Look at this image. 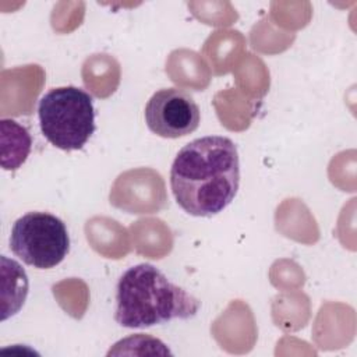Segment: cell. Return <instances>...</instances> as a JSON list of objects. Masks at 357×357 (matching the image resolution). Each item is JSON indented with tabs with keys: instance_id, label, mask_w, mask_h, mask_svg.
<instances>
[{
	"instance_id": "cell-1",
	"label": "cell",
	"mask_w": 357,
	"mask_h": 357,
	"mask_svg": "<svg viewBox=\"0 0 357 357\" xmlns=\"http://www.w3.org/2000/svg\"><path fill=\"white\" fill-rule=\"evenodd\" d=\"M240 160L227 137L206 135L184 145L170 169V187L178 206L192 216L209 218L234 199Z\"/></svg>"
},
{
	"instance_id": "cell-5",
	"label": "cell",
	"mask_w": 357,
	"mask_h": 357,
	"mask_svg": "<svg viewBox=\"0 0 357 357\" xmlns=\"http://www.w3.org/2000/svg\"><path fill=\"white\" fill-rule=\"evenodd\" d=\"M201 112L194 98L180 88H163L155 92L145 106L148 128L162 138H180L194 132Z\"/></svg>"
},
{
	"instance_id": "cell-4",
	"label": "cell",
	"mask_w": 357,
	"mask_h": 357,
	"mask_svg": "<svg viewBox=\"0 0 357 357\" xmlns=\"http://www.w3.org/2000/svg\"><path fill=\"white\" fill-rule=\"evenodd\" d=\"M10 248L24 264L50 269L67 257L70 237L66 225L57 216L47 212H28L13 225Z\"/></svg>"
},
{
	"instance_id": "cell-6",
	"label": "cell",
	"mask_w": 357,
	"mask_h": 357,
	"mask_svg": "<svg viewBox=\"0 0 357 357\" xmlns=\"http://www.w3.org/2000/svg\"><path fill=\"white\" fill-rule=\"evenodd\" d=\"M1 127V166L6 170L18 169L31 151V135L14 120L3 119Z\"/></svg>"
},
{
	"instance_id": "cell-3",
	"label": "cell",
	"mask_w": 357,
	"mask_h": 357,
	"mask_svg": "<svg viewBox=\"0 0 357 357\" xmlns=\"http://www.w3.org/2000/svg\"><path fill=\"white\" fill-rule=\"evenodd\" d=\"M43 137L63 151L81 149L95 132L92 96L77 86H59L46 92L38 105Z\"/></svg>"
},
{
	"instance_id": "cell-2",
	"label": "cell",
	"mask_w": 357,
	"mask_h": 357,
	"mask_svg": "<svg viewBox=\"0 0 357 357\" xmlns=\"http://www.w3.org/2000/svg\"><path fill=\"white\" fill-rule=\"evenodd\" d=\"M114 319L124 328H148L197 315L201 301L172 283L152 264L127 269L117 283Z\"/></svg>"
}]
</instances>
